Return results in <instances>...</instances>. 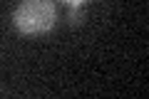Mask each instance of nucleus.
Instances as JSON below:
<instances>
[{
    "instance_id": "2",
    "label": "nucleus",
    "mask_w": 149,
    "mask_h": 99,
    "mask_svg": "<svg viewBox=\"0 0 149 99\" xmlns=\"http://www.w3.org/2000/svg\"><path fill=\"white\" fill-rule=\"evenodd\" d=\"M70 20H72V22H80V20H82L80 8H70Z\"/></svg>"
},
{
    "instance_id": "3",
    "label": "nucleus",
    "mask_w": 149,
    "mask_h": 99,
    "mask_svg": "<svg viewBox=\"0 0 149 99\" xmlns=\"http://www.w3.org/2000/svg\"><path fill=\"white\" fill-rule=\"evenodd\" d=\"M62 3H67L70 8H80V5H85L87 0H62Z\"/></svg>"
},
{
    "instance_id": "1",
    "label": "nucleus",
    "mask_w": 149,
    "mask_h": 99,
    "mask_svg": "<svg viewBox=\"0 0 149 99\" xmlns=\"http://www.w3.org/2000/svg\"><path fill=\"white\" fill-rule=\"evenodd\" d=\"M57 22L52 0H22L13 12V25L20 35H45Z\"/></svg>"
}]
</instances>
